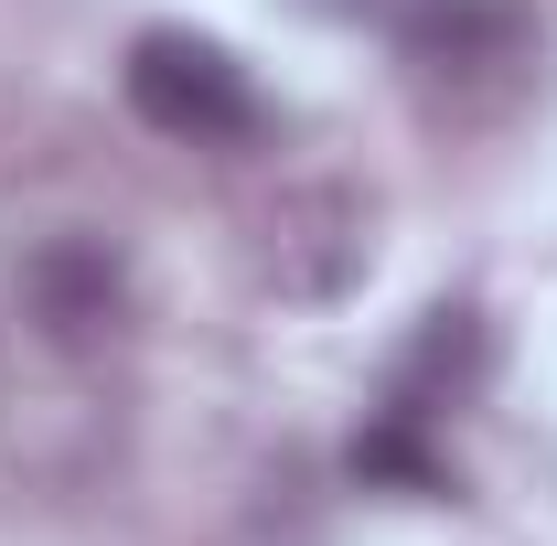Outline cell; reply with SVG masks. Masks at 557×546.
Instances as JSON below:
<instances>
[{"label": "cell", "mask_w": 557, "mask_h": 546, "mask_svg": "<svg viewBox=\"0 0 557 546\" xmlns=\"http://www.w3.org/2000/svg\"><path fill=\"white\" fill-rule=\"evenodd\" d=\"M22 300H33V322L54 343H86L97 322H119V258H108V236H44L22 258Z\"/></svg>", "instance_id": "4"}, {"label": "cell", "mask_w": 557, "mask_h": 546, "mask_svg": "<svg viewBox=\"0 0 557 546\" xmlns=\"http://www.w3.org/2000/svg\"><path fill=\"white\" fill-rule=\"evenodd\" d=\"M493 375V333L472 300H440V311H418V333L397 343V364H386V408L397 418H440V408H472Z\"/></svg>", "instance_id": "3"}, {"label": "cell", "mask_w": 557, "mask_h": 546, "mask_svg": "<svg viewBox=\"0 0 557 546\" xmlns=\"http://www.w3.org/2000/svg\"><path fill=\"white\" fill-rule=\"evenodd\" d=\"M300 11H322V22H354V11H375V0H300Z\"/></svg>", "instance_id": "6"}, {"label": "cell", "mask_w": 557, "mask_h": 546, "mask_svg": "<svg viewBox=\"0 0 557 546\" xmlns=\"http://www.w3.org/2000/svg\"><path fill=\"white\" fill-rule=\"evenodd\" d=\"M397 65L418 86H515L536 65L525 0H397Z\"/></svg>", "instance_id": "2"}, {"label": "cell", "mask_w": 557, "mask_h": 546, "mask_svg": "<svg viewBox=\"0 0 557 546\" xmlns=\"http://www.w3.org/2000/svg\"><path fill=\"white\" fill-rule=\"evenodd\" d=\"M119 86H129V108L150 119L161 139H183V150H236V139H258V86H247V65L214 44V33H183V22H150L129 44V65H119Z\"/></svg>", "instance_id": "1"}, {"label": "cell", "mask_w": 557, "mask_h": 546, "mask_svg": "<svg viewBox=\"0 0 557 546\" xmlns=\"http://www.w3.org/2000/svg\"><path fill=\"white\" fill-rule=\"evenodd\" d=\"M344 472L364 482V493H408V504H450V493H461L450 450L429 439V418H397V408H375L364 429H354Z\"/></svg>", "instance_id": "5"}]
</instances>
